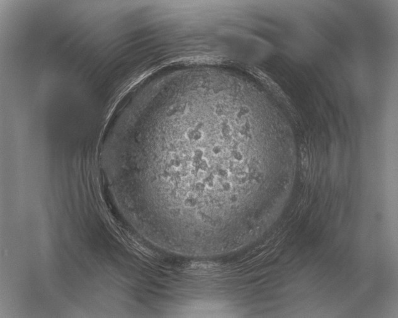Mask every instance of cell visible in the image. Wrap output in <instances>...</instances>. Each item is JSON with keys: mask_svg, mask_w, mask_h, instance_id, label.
<instances>
[{"mask_svg": "<svg viewBox=\"0 0 398 318\" xmlns=\"http://www.w3.org/2000/svg\"><path fill=\"white\" fill-rule=\"evenodd\" d=\"M232 158L235 159V160L236 162H243L245 160V157H244L243 153L239 150H234L232 152Z\"/></svg>", "mask_w": 398, "mask_h": 318, "instance_id": "1", "label": "cell"}, {"mask_svg": "<svg viewBox=\"0 0 398 318\" xmlns=\"http://www.w3.org/2000/svg\"><path fill=\"white\" fill-rule=\"evenodd\" d=\"M222 152V147L219 145V144H215L214 145H213V147L211 149V152L214 156L219 155L220 154H221Z\"/></svg>", "mask_w": 398, "mask_h": 318, "instance_id": "2", "label": "cell"}]
</instances>
